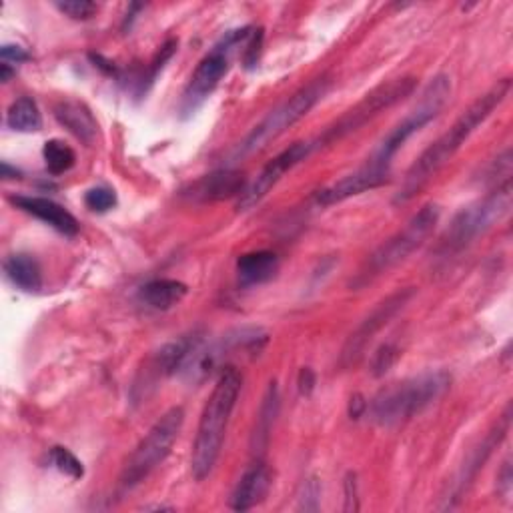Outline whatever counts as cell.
<instances>
[{
    "label": "cell",
    "instance_id": "obj_26",
    "mask_svg": "<svg viewBox=\"0 0 513 513\" xmlns=\"http://www.w3.org/2000/svg\"><path fill=\"white\" fill-rule=\"evenodd\" d=\"M49 457H51L53 465H55L61 473L69 475L71 479H81V477L85 475L83 461H81L71 449H67V447H61V445L53 447L51 453H49Z\"/></svg>",
    "mask_w": 513,
    "mask_h": 513
},
{
    "label": "cell",
    "instance_id": "obj_15",
    "mask_svg": "<svg viewBox=\"0 0 513 513\" xmlns=\"http://www.w3.org/2000/svg\"><path fill=\"white\" fill-rule=\"evenodd\" d=\"M9 201L17 209L37 217L39 221L47 223L49 227H53L55 231H59V233H63L67 237H75L81 231V225L75 219V215L69 213L63 205L55 203L53 199L29 197V195H13V197H9Z\"/></svg>",
    "mask_w": 513,
    "mask_h": 513
},
{
    "label": "cell",
    "instance_id": "obj_5",
    "mask_svg": "<svg viewBox=\"0 0 513 513\" xmlns=\"http://www.w3.org/2000/svg\"><path fill=\"white\" fill-rule=\"evenodd\" d=\"M331 87L329 77H319L311 81L307 87L299 89L289 101L271 111L233 151V161L245 159L263 151L269 143L279 139L287 129L297 125L301 119L309 115V111L327 95Z\"/></svg>",
    "mask_w": 513,
    "mask_h": 513
},
{
    "label": "cell",
    "instance_id": "obj_18",
    "mask_svg": "<svg viewBox=\"0 0 513 513\" xmlns=\"http://www.w3.org/2000/svg\"><path fill=\"white\" fill-rule=\"evenodd\" d=\"M57 121L73 133L85 145H93L99 135V123L93 117L91 109L79 101H61L55 105Z\"/></svg>",
    "mask_w": 513,
    "mask_h": 513
},
{
    "label": "cell",
    "instance_id": "obj_25",
    "mask_svg": "<svg viewBox=\"0 0 513 513\" xmlns=\"http://www.w3.org/2000/svg\"><path fill=\"white\" fill-rule=\"evenodd\" d=\"M43 157H45V163H47V169L53 177H59L67 171H71L77 163V155L75 151L65 143V141H59V139H53L45 145L43 149Z\"/></svg>",
    "mask_w": 513,
    "mask_h": 513
},
{
    "label": "cell",
    "instance_id": "obj_28",
    "mask_svg": "<svg viewBox=\"0 0 513 513\" xmlns=\"http://www.w3.org/2000/svg\"><path fill=\"white\" fill-rule=\"evenodd\" d=\"M399 355H401V351L395 345H391V343L381 345L377 349V353L373 355V359H371V373H373V377H383L385 373H389L393 369V365L397 363Z\"/></svg>",
    "mask_w": 513,
    "mask_h": 513
},
{
    "label": "cell",
    "instance_id": "obj_37",
    "mask_svg": "<svg viewBox=\"0 0 513 513\" xmlns=\"http://www.w3.org/2000/svg\"><path fill=\"white\" fill-rule=\"evenodd\" d=\"M15 75H17V69H13L9 63H3V65H0V81H3V83H9Z\"/></svg>",
    "mask_w": 513,
    "mask_h": 513
},
{
    "label": "cell",
    "instance_id": "obj_19",
    "mask_svg": "<svg viewBox=\"0 0 513 513\" xmlns=\"http://www.w3.org/2000/svg\"><path fill=\"white\" fill-rule=\"evenodd\" d=\"M205 333L201 331H193V333H187L167 345H163L155 359H153V365L155 369L159 371V375H179L183 365L187 363V359L191 357V353L205 341Z\"/></svg>",
    "mask_w": 513,
    "mask_h": 513
},
{
    "label": "cell",
    "instance_id": "obj_36",
    "mask_svg": "<svg viewBox=\"0 0 513 513\" xmlns=\"http://www.w3.org/2000/svg\"><path fill=\"white\" fill-rule=\"evenodd\" d=\"M511 461L507 459L505 463H503V469H501V473H499V477H497V487H499V491L503 493V495H509V491H511Z\"/></svg>",
    "mask_w": 513,
    "mask_h": 513
},
{
    "label": "cell",
    "instance_id": "obj_21",
    "mask_svg": "<svg viewBox=\"0 0 513 513\" xmlns=\"http://www.w3.org/2000/svg\"><path fill=\"white\" fill-rule=\"evenodd\" d=\"M187 285L177 279H153L145 283L139 291V299L157 311H167L179 305L187 295Z\"/></svg>",
    "mask_w": 513,
    "mask_h": 513
},
{
    "label": "cell",
    "instance_id": "obj_34",
    "mask_svg": "<svg viewBox=\"0 0 513 513\" xmlns=\"http://www.w3.org/2000/svg\"><path fill=\"white\" fill-rule=\"evenodd\" d=\"M315 383H317L315 371H313L311 367H303V369L299 371V379H297L299 393H301V395H311V391L315 389Z\"/></svg>",
    "mask_w": 513,
    "mask_h": 513
},
{
    "label": "cell",
    "instance_id": "obj_7",
    "mask_svg": "<svg viewBox=\"0 0 513 513\" xmlns=\"http://www.w3.org/2000/svg\"><path fill=\"white\" fill-rule=\"evenodd\" d=\"M511 205H513V191H511V183L505 181L493 193L471 203L469 207L461 209L453 217L449 229L445 231L441 247L447 253L461 251L463 247L471 245L479 235L489 231L495 223L505 219L511 211Z\"/></svg>",
    "mask_w": 513,
    "mask_h": 513
},
{
    "label": "cell",
    "instance_id": "obj_27",
    "mask_svg": "<svg viewBox=\"0 0 513 513\" xmlns=\"http://www.w3.org/2000/svg\"><path fill=\"white\" fill-rule=\"evenodd\" d=\"M85 205L95 213H107L117 207V193L109 187H93L85 193Z\"/></svg>",
    "mask_w": 513,
    "mask_h": 513
},
{
    "label": "cell",
    "instance_id": "obj_3",
    "mask_svg": "<svg viewBox=\"0 0 513 513\" xmlns=\"http://www.w3.org/2000/svg\"><path fill=\"white\" fill-rule=\"evenodd\" d=\"M451 387V375L429 369L381 389L367 405L371 421L379 427H395L433 405Z\"/></svg>",
    "mask_w": 513,
    "mask_h": 513
},
{
    "label": "cell",
    "instance_id": "obj_10",
    "mask_svg": "<svg viewBox=\"0 0 513 513\" xmlns=\"http://www.w3.org/2000/svg\"><path fill=\"white\" fill-rule=\"evenodd\" d=\"M417 81L413 77H403V79H393L387 85L377 87L371 91L363 101H359L353 109H349L335 125H331L321 137H317V145L323 147L327 143L339 141L349 133L359 131L365 123H369L373 117H377L381 111L393 107L401 99L409 97L415 91Z\"/></svg>",
    "mask_w": 513,
    "mask_h": 513
},
{
    "label": "cell",
    "instance_id": "obj_31",
    "mask_svg": "<svg viewBox=\"0 0 513 513\" xmlns=\"http://www.w3.org/2000/svg\"><path fill=\"white\" fill-rule=\"evenodd\" d=\"M177 47H179V41H175V39H169L161 49H159V53L155 55V59H153V63H151V69H149V77L143 81V85H141V89L143 91H147L149 89V85H153L155 83V79H157V75H159V71H163V67H165V63L167 61H171V57L175 55V51H177Z\"/></svg>",
    "mask_w": 513,
    "mask_h": 513
},
{
    "label": "cell",
    "instance_id": "obj_13",
    "mask_svg": "<svg viewBox=\"0 0 513 513\" xmlns=\"http://www.w3.org/2000/svg\"><path fill=\"white\" fill-rule=\"evenodd\" d=\"M385 183H389V167H383V165H377V163L369 161L365 167L357 169L355 173L345 175L343 179H339V181L331 183L329 187L317 191L315 201L321 207H331V205L343 203L351 197H357L365 191L377 189Z\"/></svg>",
    "mask_w": 513,
    "mask_h": 513
},
{
    "label": "cell",
    "instance_id": "obj_30",
    "mask_svg": "<svg viewBox=\"0 0 513 513\" xmlns=\"http://www.w3.org/2000/svg\"><path fill=\"white\" fill-rule=\"evenodd\" d=\"M57 9L75 21H89L99 11V7L91 3V0H67V3H57Z\"/></svg>",
    "mask_w": 513,
    "mask_h": 513
},
{
    "label": "cell",
    "instance_id": "obj_9",
    "mask_svg": "<svg viewBox=\"0 0 513 513\" xmlns=\"http://www.w3.org/2000/svg\"><path fill=\"white\" fill-rule=\"evenodd\" d=\"M449 95H451L449 79L445 75L435 77L429 83V87L425 89L419 105L399 125H395L387 133V137L381 141V145L377 147V151L371 157V163L389 167L391 159L407 143V139L413 137L417 131H421L429 121H433L441 113V109L445 107Z\"/></svg>",
    "mask_w": 513,
    "mask_h": 513
},
{
    "label": "cell",
    "instance_id": "obj_29",
    "mask_svg": "<svg viewBox=\"0 0 513 513\" xmlns=\"http://www.w3.org/2000/svg\"><path fill=\"white\" fill-rule=\"evenodd\" d=\"M299 511H319L321 507V481L307 477L299 491Z\"/></svg>",
    "mask_w": 513,
    "mask_h": 513
},
{
    "label": "cell",
    "instance_id": "obj_4",
    "mask_svg": "<svg viewBox=\"0 0 513 513\" xmlns=\"http://www.w3.org/2000/svg\"><path fill=\"white\" fill-rule=\"evenodd\" d=\"M441 217V209L435 203H427L421 207L409 223L397 231L391 239H387L359 269L357 277L351 281V287L359 289L377 279L379 275L387 273L389 269L397 267L401 261H405L413 251H417L427 237L433 233Z\"/></svg>",
    "mask_w": 513,
    "mask_h": 513
},
{
    "label": "cell",
    "instance_id": "obj_12",
    "mask_svg": "<svg viewBox=\"0 0 513 513\" xmlns=\"http://www.w3.org/2000/svg\"><path fill=\"white\" fill-rule=\"evenodd\" d=\"M315 149H319L317 141H315V139H309V141L293 143L289 149L281 151L275 159H271V161L261 169V173L257 175V179L247 185V189L243 191V195H241L239 201H237V209H239V211H249V209H253L255 205H259V203L271 193V189H273L291 169H295L299 163H303Z\"/></svg>",
    "mask_w": 513,
    "mask_h": 513
},
{
    "label": "cell",
    "instance_id": "obj_33",
    "mask_svg": "<svg viewBox=\"0 0 513 513\" xmlns=\"http://www.w3.org/2000/svg\"><path fill=\"white\" fill-rule=\"evenodd\" d=\"M345 511H359V491H357V475L349 473L345 477Z\"/></svg>",
    "mask_w": 513,
    "mask_h": 513
},
{
    "label": "cell",
    "instance_id": "obj_8",
    "mask_svg": "<svg viewBox=\"0 0 513 513\" xmlns=\"http://www.w3.org/2000/svg\"><path fill=\"white\" fill-rule=\"evenodd\" d=\"M253 35V27H243L229 31L199 63L195 69L185 93H183V103H181V113L185 117L193 115L203 103L213 95V91L219 87L223 77L231 69L233 55L237 47L247 45V41Z\"/></svg>",
    "mask_w": 513,
    "mask_h": 513
},
{
    "label": "cell",
    "instance_id": "obj_6",
    "mask_svg": "<svg viewBox=\"0 0 513 513\" xmlns=\"http://www.w3.org/2000/svg\"><path fill=\"white\" fill-rule=\"evenodd\" d=\"M185 423V409L181 405L165 411L149 433L139 441L121 471V487L133 489L143 483L173 451Z\"/></svg>",
    "mask_w": 513,
    "mask_h": 513
},
{
    "label": "cell",
    "instance_id": "obj_14",
    "mask_svg": "<svg viewBox=\"0 0 513 513\" xmlns=\"http://www.w3.org/2000/svg\"><path fill=\"white\" fill-rule=\"evenodd\" d=\"M271 485H273V473L269 465L261 457H257L239 477L231 495V509L235 511L253 509L255 505L265 501Z\"/></svg>",
    "mask_w": 513,
    "mask_h": 513
},
{
    "label": "cell",
    "instance_id": "obj_20",
    "mask_svg": "<svg viewBox=\"0 0 513 513\" xmlns=\"http://www.w3.org/2000/svg\"><path fill=\"white\" fill-rule=\"evenodd\" d=\"M237 273L247 287L269 283L279 273V257L273 251L245 253L237 261Z\"/></svg>",
    "mask_w": 513,
    "mask_h": 513
},
{
    "label": "cell",
    "instance_id": "obj_2",
    "mask_svg": "<svg viewBox=\"0 0 513 513\" xmlns=\"http://www.w3.org/2000/svg\"><path fill=\"white\" fill-rule=\"evenodd\" d=\"M243 389V375L235 367H225L219 373L215 389L205 403L201 421L197 427V437L193 443L191 471L197 481L207 479L221 455L227 427Z\"/></svg>",
    "mask_w": 513,
    "mask_h": 513
},
{
    "label": "cell",
    "instance_id": "obj_35",
    "mask_svg": "<svg viewBox=\"0 0 513 513\" xmlns=\"http://www.w3.org/2000/svg\"><path fill=\"white\" fill-rule=\"evenodd\" d=\"M367 401L363 399V395H359V393H355L353 397H351V401H349V417L351 419H361L365 413H367Z\"/></svg>",
    "mask_w": 513,
    "mask_h": 513
},
{
    "label": "cell",
    "instance_id": "obj_23",
    "mask_svg": "<svg viewBox=\"0 0 513 513\" xmlns=\"http://www.w3.org/2000/svg\"><path fill=\"white\" fill-rule=\"evenodd\" d=\"M7 127L17 133H37L43 129V115L31 97L17 99L7 111Z\"/></svg>",
    "mask_w": 513,
    "mask_h": 513
},
{
    "label": "cell",
    "instance_id": "obj_1",
    "mask_svg": "<svg viewBox=\"0 0 513 513\" xmlns=\"http://www.w3.org/2000/svg\"><path fill=\"white\" fill-rule=\"evenodd\" d=\"M509 91H511V81L503 79L485 95H481L475 103H471L461 113V117L449 127V131H445L437 141H433L411 165L393 201L399 205V203H409L413 197H417L427 187V183L453 159V155L475 133V129L483 125L487 117L505 101Z\"/></svg>",
    "mask_w": 513,
    "mask_h": 513
},
{
    "label": "cell",
    "instance_id": "obj_38",
    "mask_svg": "<svg viewBox=\"0 0 513 513\" xmlns=\"http://www.w3.org/2000/svg\"><path fill=\"white\" fill-rule=\"evenodd\" d=\"M21 175H23V173H21L17 167H11L7 161L3 163V179H7V181H9V179H21Z\"/></svg>",
    "mask_w": 513,
    "mask_h": 513
},
{
    "label": "cell",
    "instance_id": "obj_32",
    "mask_svg": "<svg viewBox=\"0 0 513 513\" xmlns=\"http://www.w3.org/2000/svg\"><path fill=\"white\" fill-rule=\"evenodd\" d=\"M0 57H3V63H9V65L13 63L21 65L31 61V55L21 45H3V49H0Z\"/></svg>",
    "mask_w": 513,
    "mask_h": 513
},
{
    "label": "cell",
    "instance_id": "obj_24",
    "mask_svg": "<svg viewBox=\"0 0 513 513\" xmlns=\"http://www.w3.org/2000/svg\"><path fill=\"white\" fill-rule=\"evenodd\" d=\"M277 413H279V391H277V383L273 381L267 389V395L263 399V405H261V411H259V417H257V429H255V435H253L255 451H263L267 447L269 433L273 429Z\"/></svg>",
    "mask_w": 513,
    "mask_h": 513
},
{
    "label": "cell",
    "instance_id": "obj_17",
    "mask_svg": "<svg viewBox=\"0 0 513 513\" xmlns=\"http://www.w3.org/2000/svg\"><path fill=\"white\" fill-rule=\"evenodd\" d=\"M509 429V407L505 409V413L501 415V421L495 425V429L491 433H487V437L471 451L469 459L463 463L461 471H459V477L453 485V491H451V497L453 499H459V495L467 489V485L471 483V479L477 475V471L483 467V463L487 461V457L491 455L493 447L499 445V441L505 437Z\"/></svg>",
    "mask_w": 513,
    "mask_h": 513
},
{
    "label": "cell",
    "instance_id": "obj_16",
    "mask_svg": "<svg viewBox=\"0 0 513 513\" xmlns=\"http://www.w3.org/2000/svg\"><path fill=\"white\" fill-rule=\"evenodd\" d=\"M247 177L239 171L233 169H223L215 171L203 179H199L191 187V197L203 203L211 201H225L231 197H241L243 191L247 189Z\"/></svg>",
    "mask_w": 513,
    "mask_h": 513
},
{
    "label": "cell",
    "instance_id": "obj_11",
    "mask_svg": "<svg viewBox=\"0 0 513 513\" xmlns=\"http://www.w3.org/2000/svg\"><path fill=\"white\" fill-rule=\"evenodd\" d=\"M415 295L413 287L407 289H399L395 293H391L389 297H385L381 303L375 305V309L359 323V327L349 335L341 357H339V365L343 369L353 367L365 353L367 345L373 341V337L409 303V299Z\"/></svg>",
    "mask_w": 513,
    "mask_h": 513
},
{
    "label": "cell",
    "instance_id": "obj_22",
    "mask_svg": "<svg viewBox=\"0 0 513 513\" xmlns=\"http://www.w3.org/2000/svg\"><path fill=\"white\" fill-rule=\"evenodd\" d=\"M5 273L11 283L27 293H37L43 287V271L39 261L27 253H15L5 261Z\"/></svg>",
    "mask_w": 513,
    "mask_h": 513
}]
</instances>
